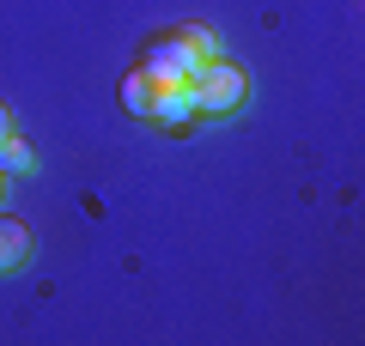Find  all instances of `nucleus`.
<instances>
[{"label":"nucleus","mask_w":365,"mask_h":346,"mask_svg":"<svg viewBox=\"0 0 365 346\" xmlns=\"http://www.w3.org/2000/svg\"><path fill=\"white\" fill-rule=\"evenodd\" d=\"M189 91H195V115H232L237 103H244L250 79L237 61H225V55H207L201 61V73L189 79Z\"/></svg>","instance_id":"1"},{"label":"nucleus","mask_w":365,"mask_h":346,"mask_svg":"<svg viewBox=\"0 0 365 346\" xmlns=\"http://www.w3.org/2000/svg\"><path fill=\"white\" fill-rule=\"evenodd\" d=\"M201 61H207V55L182 37V31H165V37H153L140 49V67L153 73V85H189V79L201 73Z\"/></svg>","instance_id":"2"},{"label":"nucleus","mask_w":365,"mask_h":346,"mask_svg":"<svg viewBox=\"0 0 365 346\" xmlns=\"http://www.w3.org/2000/svg\"><path fill=\"white\" fill-rule=\"evenodd\" d=\"M146 122H153V128H189V122H195V91L189 85H158V98H153V115H146Z\"/></svg>","instance_id":"3"},{"label":"nucleus","mask_w":365,"mask_h":346,"mask_svg":"<svg viewBox=\"0 0 365 346\" xmlns=\"http://www.w3.org/2000/svg\"><path fill=\"white\" fill-rule=\"evenodd\" d=\"M31 261V231L19 219H0V273H19Z\"/></svg>","instance_id":"4"},{"label":"nucleus","mask_w":365,"mask_h":346,"mask_svg":"<svg viewBox=\"0 0 365 346\" xmlns=\"http://www.w3.org/2000/svg\"><path fill=\"white\" fill-rule=\"evenodd\" d=\"M153 98H158L153 73H146V67H134V73L122 79V110H128L134 122H146V115H153Z\"/></svg>","instance_id":"5"},{"label":"nucleus","mask_w":365,"mask_h":346,"mask_svg":"<svg viewBox=\"0 0 365 346\" xmlns=\"http://www.w3.org/2000/svg\"><path fill=\"white\" fill-rule=\"evenodd\" d=\"M0 170H6V177H31V170H37V152H31L19 134H6V140H0Z\"/></svg>","instance_id":"6"},{"label":"nucleus","mask_w":365,"mask_h":346,"mask_svg":"<svg viewBox=\"0 0 365 346\" xmlns=\"http://www.w3.org/2000/svg\"><path fill=\"white\" fill-rule=\"evenodd\" d=\"M182 37L195 43V49H201V55H220V37H213V31H207V25H182Z\"/></svg>","instance_id":"7"},{"label":"nucleus","mask_w":365,"mask_h":346,"mask_svg":"<svg viewBox=\"0 0 365 346\" xmlns=\"http://www.w3.org/2000/svg\"><path fill=\"white\" fill-rule=\"evenodd\" d=\"M6 134H13V110H6V103H0V140H6Z\"/></svg>","instance_id":"8"},{"label":"nucleus","mask_w":365,"mask_h":346,"mask_svg":"<svg viewBox=\"0 0 365 346\" xmlns=\"http://www.w3.org/2000/svg\"><path fill=\"white\" fill-rule=\"evenodd\" d=\"M0 182H6V170H0Z\"/></svg>","instance_id":"9"}]
</instances>
